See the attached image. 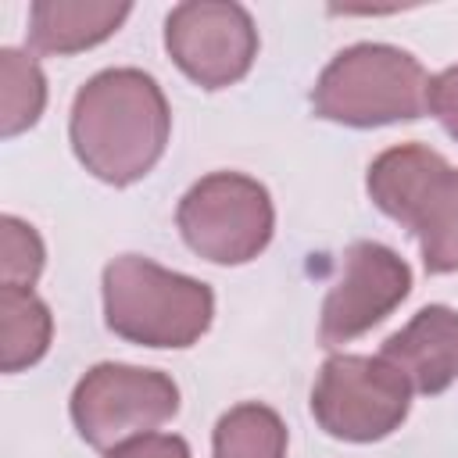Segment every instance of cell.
<instances>
[{"instance_id": "1", "label": "cell", "mask_w": 458, "mask_h": 458, "mask_svg": "<svg viewBox=\"0 0 458 458\" xmlns=\"http://www.w3.org/2000/svg\"><path fill=\"white\" fill-rule=\"evenodd\" d=\"M168 136V97L143 68H104L86 79L72 100V150L79 165L107 186H132L154 172Z\"/></svg>"}, {"instance_id": "2", "label": "cell", "mask_w": 458, "mask_h": 458, "mask_svg": "<svg viewBox=\"0 0 458 458\" xmlns=\"http://www.w3.org/2000/svg\"><path fill=\"white\" fill-rule=\"evenodd\" d=\"M100 293L107 329L136 347H193L215 318V293L208 283L172 272L143 254H118L107 261Z\"/></svg>"}, {"instance_id": "3", "label": "cell", "mask_w": 458, "mask_h": 458, "mask_svg": "<svg viewBox=\"0 0 458 458\" xmlns=\"http://www.w3.org/2000/svg\"><path fill=\"white\" fill-rule=\"evenodd\" d=\"M365 190L372 204L411 229L429 276L458 272V168L426 143H397L372 157Z\"/></svg>"}, {"instance_id": "4", "label": "cell", "mask_w": 458, "mask_h": 458, "mask_svg": "<svg viewBox=\"0 0 458 458\" xmlns=\"http://www.w3.org/2000/svg\"><path fill=\"white\" fill-rule=\"evenodd\" d=\"M426 97L429 75L419 57L394 43H354L318 72L311 111L347 129H376L422 118Z\"/></svg>"}, {"instance_id": "5", "label": "cell", "mask_w": 458, "mask_h": 458, "mask_svg": "<svg viewBox=\"0 0 458 458\" xmlns=\"http://www.w3.org/2000/svg\"><path fill=\"white\" fill-rule=\"evenodd\" d=\"M175 225L197 258L211 265H247L272 243V193L243 172H211L182 193Z\"/></svg>"}, {"instance_id": "6", "label": "cell", "mask_w": 458, "mask_h": 458, "mask_svg": "<svg viewBox=\"0 0 458 458\" xmlns=\"http://www.w3.org/2000/svg\"><path fill=\"white\" fill-rule=\"evenodd\" d=\"M411 411L408 379L379 354H333L311 386V415L322 433L347 444H376Z\"/></svg>"}, {"instance_id": "7", "label": "cell", "mask_w": 458, "mask_h": 458, "mask_svg": "<svg viewBox=\"0 0 458 458\" xmlns=\"http://www.w3.org/2000/svg\"><path fill=\"white\" fill-rule=\"evenodd\" d=\"M72 426L97 451L154 433L179 411V386L161 369L100 361L82 372L68 401Z\"/></svg>"}, {"instance_id": "8", "label": "cell", "mask_w": 458, "mask_h": 458, "mask_svg": "<svg viewBox=\"0 0 458 458\" xmlns=\"http://www.w3.org/2000/svg\"><path fill=\"white\" fill-rule=\"evenodd\" d=\"M165 50L200 89L240 82L258 57V29L243 4L186 0L165 18Z\"/></svg>"}, {"instance_id": "9", "label": "cell", "mask_w": 458, "mask_h": 458, "mask_svg": "<svg viewBox=\"0 0 458 458\" xmlns=\"http://www.w3.org/2000/svg\"><path fill=\"white\" fill-rule=\"evenodd\" d=\"M411 293L408 261L376 240H354L344 250L340 276L329 286L318 315V344L340 347L379 326Z\"/></svg>"}, {"instance_id": "10", "label": "cell", "mask_w": 458, "mask_h": 458, "mask_svg": "<svg viewBox=\"0 0 458 458\" xmlns=\"http://www.w3.org/2000/svg\"><path fill=\"white\" fill-rule=\"evenodd\" d=\"M411 386V394L437 397L458 379V311L451 304H426L408 326L390 333L379 347Z\"/></svg>"}, {"instance_id": "11", "label": "cell", "mask_w": 458, "mask_h": 458, "mask_svg": "<svg viewBox=\"0 0 458 458\" xmlns=\"http://www.w3.org/2000/svg\"><path fill=\"white\" fill-rule=\"evenodd\" d=\"M132 14V4L111 0H36L29 7V50L36 54H79L107 36Z\"/></svg>"}, {"instance_id": "12", "label": "cell", "mask_w": 458, "mask_h": 458, "mask_svg": "<svg viewBox=\"0 0 458 458\" xmlns=\"http://www.w3.org/2000/svg\"><path fill=\"white\" fill-rule=\"evenodd\" d=\"M0 333H4V372L32 369L54 340V315L36 290L0 286Z\"/></svg>"}, {"instance_id": "13", "label": "cell", "mask_w": 458, "mask_h": 458, "mask_svg": "<svg viewBox=\"0 0 458 458\" xmlns=\"http://www.w3.org/2000/svg\"><path fill=\"white\" fill-rule=\"evenodd\" d=\"M286 422L261 401L233 404L211 433V458H286Z\"/></svg>"}, {"instance_id": "14", "label": "cell", "mask_w": 458, "mask_h": 458, "mask_svg": "<svg viewBox=\"0 0 458 458\" xmlns=\"http://www.w3.org/2000/svg\"><path fill=\"white\" fill-rule=\"evenodd\" d=\"M47 107V79L36 57L25 50L4 47L0 50V118H4V136H18L39 122Z\"/></svg>"}, {"instance_id": "15", "label": "cell", "mask_w": 458, "mask_h": 458, "mask_svg": "<svg viewBox=\"0 0 458 458\" xmlns=\"http://www.w3.org/2000/svg\"><path fill=\"white\" fill-rule=\"evenodd\" d=\"M0 233H4L0 286H25V290H32L36 279L43 276V265H47V247H43L39 233L29 222H21L18 215H4L0 218Z\"/></svg>"}, {"instance_id": "16", "label": "cell", "mask_w": 458, "mask_h": 458, "mask_svg": "<svg viewBox=\"0 0 458 458\" xmlns=\"http://www.w3.org/2000/svg\"><path fill=\"white\" fill-rule=\"evenodd\" d=\"M426 111L447 129L451 140H458V64H447L444 72L429 75Z\"/></svg>"}, {"instance_id": "17", "label": "cell", "mask_w": 458, "mask_h": 458, "mask_svg": "<svg viewBox=\"0 0 458 458\" xmlns=\"http://www.w3.org/2000/svg\"><path fill=\"white\" fill-rule=\"evenodd\" d=\"M104 458H193V454L179 433H143V437L118 444Z\"/></svg>"}]
</instances>
